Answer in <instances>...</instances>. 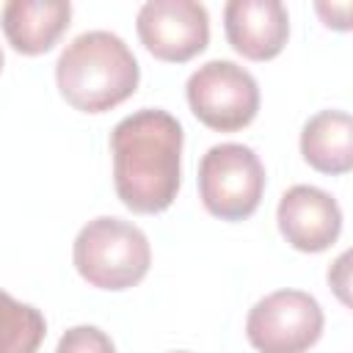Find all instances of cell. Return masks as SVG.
Listing matches in <instances>:
<instances>
[{"instance_id":"1","label":"cell","mask_w":353,"mask_h":353,"mask_svg":"<svg viewBox=\"0 0 353 353\" xmlns=\"http://www.w3.org/2000/svg\"><path fill=\"white\" fill-rule=\"evenodd\" d=\"M182 124L160 108H141L113 127V188L127 210L154 215L174 204L182 182Z\"/></svg>"},{"instance_id":"2","label":"cell","mask_w":353,"mask_h":353,"mask_svg":"<svg viewBox=\"0 0 353 353\" xmlns=\"http://www.w3.org/2000/svg\"><path fill=\"white\" fill-rule=\"evenodd\" d=\"M141 66L121 36L85 30L74 36L55 63L61 97L83 113H105L130 99L138 88Z\"/></svg>"},{"instance_id":"3","label":"cell","mask_w":353,"mask_h":353,"mask_svg":"<svg viewBox=\"0 0 353 353\" xmlns=\"http://www.w3.org/2000/svg\"><path fill=\"white\" fill-rule=\"evenodd\" d=\"M72 259L83 281L97 290L121 292L135 287L149 273L152 245L135 223L99 215L77 232Z\"/></svg>"},{"instance_id":"4","label":"cell","mask_w":353,"mask_h":353,"mask_svg":"<svg viewBox=\"0 0 353 353\" xmlns=\"http://www.w3.org/2000/svg\"><path fill=\"white\" fill-rule=\"evenodd\" d=\"M265 193V165L245 143H215L199 163V196L210 215L243 221Z\"/></svg>"},{"instance_id":"5","label":"cell","mask_w":353,"mask_h":353,"mask_svg":"<svg viewBox=\"0 0 353 353\" xmlns=\"http://www.w3.org/2000/svg\"><path fill=\"white\" fill-rule=\"evenodd\" d=\"M185 94L193 116L218 132L248 127L259 110V85L254 74L223 58L201 63L188 77Z\"/></svg>"},{"instance_id":"6","label":"cell","mask_w":353,"mask_h":353,"mask_svg":"<svg viewBox=\"0 0 353 353\" xmlns=\"http://www.w3.org/2000/svg\"><path fill=\"white\" fill-rule=\"evenodd\" d=\"M323 309L303 290H276L245 317V336L256 353H306L323 334Z\"/></svg>"},{"instance_id":"7","label":"cell","mask_w":353,"mask_h":353,"mask_svg":"<svg viewBox=\"0 0 353 353\" xmlns=\"http://www.w3.org/2000/svg\"><path fill=\"white\" fill-rule=\"evenodd\" d=\"M135 28L143 47L168 63L196 58L210 41V14L196 0H149L141 6Z\"/></svg>"},{"instance_id":"8","label":"cell","mask_w":353,"mask_h":353,"mask_svg":"<svg viewBox=\"0 0 353 353\" xmlns=\"http://www.w3.org/2000/svg\"><path fill=\"white\" fill-rule=\"evenodd\" d=\"M279 232L303 254H320L331 248L342 232V210L336 199L314 185H292L276 210Z\"/></svg>"},{"instance_id":"9","label":"cell","mask_w":353,"mask_h":353,"mask_svg":"<svg viewBox=\"0 0 353 353\" xmlns=\"http://www.w3.org/2000/svg\"><path fill=\"white\" fill-rule=\"evenodd\" d=\"M223 28L234 52L248 61H270L290 39V14L281 0H229Z\"/></svg>"},{"instance_id":"10","label":"cell","mask_w":353,"mask_h":353,"mask_svg":"<svg viewBox=\"0 0 353 353\" xmlns=\"http://www.w3.org/2000/svg\"><path fill=\"white\" fill-rule=\"evenodd\" d=\"M72 19L66 0H11L3 6L0 25L8 44L22 55H41L55 47Z\"/></svg>"},{"instance_id":"11","label":"cell","mask_w":353,"mask_h":353,"mask_svg":"<svg viewBox=\"0 0 353 353\" xmlns=\"http://www.w3.org/2000/svg\"><path fill=\"white\" fill-rule=\"evenodd\" d=\"M301 154L320 174L353 168V119L345 110H320L301 130Z\"/></svg>"},{"instance_id":"12","label":"cell","mask_w":353,"mask_h":353,"mask_svg":"<svg viewBox=\"0 0 353 353\" xmlns=\"http://www.w3.org/2000/svg\"><path fill=\"white\" fill-rule=\"evenodd\" d=\"M47 336L44 314L0 290V353H36Z\"/></svg>"},{"instance_id":"13","label":"cell","mask_w":353,"mask_h":353,"mask_svg":"<svg viewBox=\"0 0 353 353\" xmlns=\"http://www.w3.org/2000/svg\"><path fill=\"white\" fill-rule=\"evenodd\" d=\"M55 353H116V345L97 325H72L58 339Z\"/></svg>"},{"instance_id":"14","label":"cell","mask_w":353,"mask_h":353,"mask_svg":"<svg viewBox=\"0 0 353 353\" xmlns=\"http://www.w3.org/2000/svg\"><path fill=\"white\" fill-rule=\"evenodd\" d=\"M350 3H314V11L323 17L325 28L334 30H350Z\"/></svg>"},{"instance_id":"15","label":"cell","mask_w":353,"mask_h":353,"mask_svg":"<svg viewBox=\"0 0 353 353\" xmlns=\"http://www.w3.org/2000/svg\"><path fill=\"white\" fill-rule=\"evenodd\" d=\"M347 262H350V254H342V256L328 268V284L334 287V292L339 295V301H342L345 306L350 303V298H347V287H350V284H347V270H350V265H347Z\"/></svg>"},{"instance_id":"16","label":"cell","mask_w":353,"mask_h":353,"mask_svg":"<svg viewBox=\"0 0 353 353\" xmlns=\"http://www.w3.org/2000/svg\"><path fill=\"white\" fill-rule=\"evenodd\" d=\"M0 69H3V50H0Z\"/></svg>"},{"instance_id":"17","label":"cell","mask_w":353,"mask_h":353,"mask_svg":"<svg viewBox=\"0 0 353 353\" xmlns=\"http://www.w3.org/2000/svg\"><path fill=\"white\" fill-rule=\"evenodd\" d=\"M174 353H188V350H174Z\"/></svg>"}]
</instances>
